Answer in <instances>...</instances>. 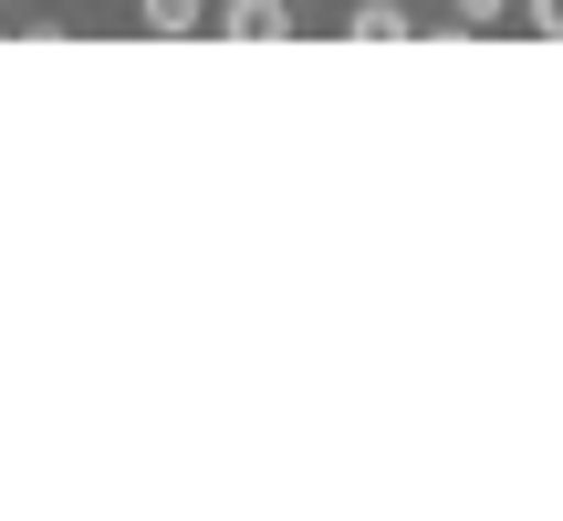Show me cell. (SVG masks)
Returning a JSON list of instances; mask_svg holds the SVG:
<instances>
[{
  "instance_id": "6da1fadb",
  "label": "cell",
  "mask_w": 563,
  "mask_h": 521,
  "mask_svg": "<svg viewBox=\"0 0 563 521\" xmlns=\"http://www.w3.org/2000/svg\"><path fill=\"white\" fill-rule=\"evenodd\" d=\"M230 42H292V0H220Z\"/></svg>"
},
{
  "instance_id": "7a4b0ae2",
  "label": "cell",
  "mask_w": 563,
  "mask_h": 521,
  "mask_svg": "<svg viewBox=\"0 0 563 521\" xmlns=\"http://www.w3.org/2000/svg\"><path fill=\"white\" fill-rule=\"evenodd\" d=\"M344 32H355V42H418V21H407V0H355Z\"/></svg>"
},
{
  "instance_id": "3957f363",
  "label": "cell",
  "mask_w": 563,
  "mask_h": 521,
  "mask_svg": "<svg viewBox=\"0 0 563 521\" xmlns=\"http://www.w3.org/2000/svg\"><path fill=\"white\" fill-rule=\"evenodd\" d=\"M136 21L157 42H188V32H209V0H136Z\"/></svg>"
},
{
  "instance_id": "277c9868",
  "label": "cell",
  "mask_w": 563,
  "mask_h": 521,
  "mask_svg": "<svg viewBox=\"0 0 563 521\" xmlns=\"http://www.w3.org/2000/svg\"><path fill=\"white\" fill-rule=\"evenodd\" d=\"M449 11H460V32H490V21H501L511 0H449Z\"/></svg>"
},
{
  "instance_id": "5b68a950",
  "label": "cell",
  "mask_w": 563,
  "mask_h": 521,
  "mask_svg": "<svg viewBox=\"0 0 563 521\" xmlns=\"http://www.w3.org/2000/svg\"><path fill=\"white\" fill-rule=\"evenodd\" d=\"M522 21H532L543 42H563V0H522Z\"/></svg>"
}]
</instances>
